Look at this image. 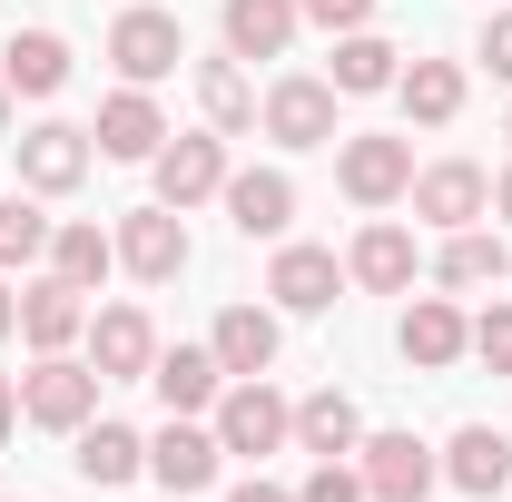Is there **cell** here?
I'll list each match as a JSON object with an SVG mask.
<instances>
[{
	"label": "cell",
	"mask_w": 512,
	"mask_h": 502,
	"mask_svg": "<svg viewBox=\"0 0 512 502\" xmlns=\"http://www.w3.org/2000/svg\"><path fill=\"white\" fill-rule=\"evenodd\" d=\"M276 443H296V404H286L266 375H237L227 394H217V453H247V463H266Z\"/></svg>",
	"instance_id": "obj_1"
},
{
	"label": "cell",
	"mask_w": 512,
	"mask_h": 502,
	"mask_svg": "<svg viewBox=\"0 0 512 502\" xmlns=\"http://www.w3.org/2000/svg\"><path fill=\"white\" fill-rule=\"evenodd\" d=\"M99 414V365H79V355H40L30 375H20V424H40V434H79Z\"/></svg>",
	"instance_id": "obj_2"
},
{
	"label": "cell",
	"mask_w": 512,
	"mask_h": 502,
	"mask_svg": "<svg viewBox=\"0 0 512 502\" xmlns=\"http://www.w3.org/2000/svg\"><path fill=\"white\" fill-rule=\"evenodd\" d=\"M109 60H119L128 89H158L168 69L188 60V30H178V10H119V20H109Z\"/></svg>",
	"instance_id": "obj_3"
},
{
	"label": "cell",
	"mask_w": 512,
	"mask_h": 502,
	"mask_svg": "<svg viewBox=\"0 0 512 502\" xmlns=\"http://www.w3.org/2000/svg\"><path fill=\"white\" fill-rule=\"evenodd\" d=\"M335 188L355 197V207H394V197L414 188V138H384V128L345 138L335 148Z\"/></svg>",
	"instance_id": "obj_4"
},
{
	"label": "cell",
	"mask_w": 512,
	"mask_h": 502,
	"mask_svg": "<svg viewBox=\"0 0 512 502\" xmlns=\"http://www.w3.org/2000/svg\"><path fill=\"white\" fill-rule=\"evenodd\" d=\"M414 217H424V227H483V217H493V178H483V168H473V158H434V168H414Z\"/></svg>",
	"instance_id": "obj_5"
},
{
	"label": "cell",
	"mask_w": 512,
	"mask_h": 502,
	"mask_svg": "<svg viewBox=\"0 0 512 502\" xmlns=\"http://www.w3.org/2000/svg\"><path fill=\"white\" fill-rule=\"evenodd\" d=\"M89 158H99V138L69 128V119L20 128V188H30V197H69L79 178H89Z\"/></svg>",
	"instance_id": "obj_6"
},
{
	"label": "cell",
	"mask_w": 512,
	"mask_h": 502,
	"mask_svg": "<svg viewBox=\"0 0 512 502\" xmlns=\"http://www.w3.org/2000/svg\"><path fill=\"white\" fill-rule=\"evenodd\" d=\"M355 473H365L375 502H424L434 483H444L434 443H414V434H365V443H355Z\"/></svg>",
	"instance_id": "obj_7"
},
{
	"label": "cell",
	"mask_w": 512,
	"mask_h": 502,
	"mask_svg": "<svg viewBox=\"0 0 512 502\" xmlns=\"http://www.w3.org/2000/svg\"><path fill=\"white\" fill-rule=\"evenodd\" d=\"M256 119H266L276 148H335V79H306V69H296V79H276Z\"/></svg>",
	"instance_id": "obj_8"
},
{
	"label": "cell",
	"mask_w": 512,
	"mask_h": 502,
	"mask_svg": "<svg viewBox=\"0 0 512 502\" xmlns=\"http://www.w3.org/2000/svg\"><path fill=\"white\" fill-rule=\"evenodd\" d=\"M148 168H158V207H178V217H188L197 197L227 188V138H217V128H188V138H168Z\"/></svg>",
	"instance_id": "obj_9"
},
{
	"label": "cell",
	"mask_w": 512,
	"mask_h": 502,
	"mask_svg": "<svg viewBox=\"0 0 512 502\" xmlns=\"http://www.w3.org/2000/svg\"><path fill=\"white\" fill-rule=\"evenodd\" d=\"M217 424H197V414H168V434H148V483H168V493L188 502V493H207L217 483Z\"/></svg>",
	"instance_id": "obj_10"
},
{
	"label": "cell",
	"mask_w": 512,
	"mask_h": 502,
	"mask_svg": "<svg viewBox=\"0 0 512 502\" xmlns=\"http://www.w3.org/2000/svg\"><path fill=\"white\" fill-rule=\"evenodd\" d=\"M89 365H99V384H148V365H158L148 306H99L89 315Z\"/></svg>",
	"instance_id": "obj_11"
},
{
	"label": "cell",
	"mask_w": 512,
	"mask_h": 502,
	"mask_svg": "<svg viewBox=\"0 0 512 502\" xmlns=\"http://www.w3.org/2000/svg\"><path fill=\"white\" fill-rule=\"evenodd\" d=\"M119 266L138 276V286L188 276V227H178V207H128L119 217Z\"/></svg>",
	"instance_id": "obj_12"
},
{
	"label": "cell",
	"mask_w": 512,
	"mask_h": 502,
	"mask_svg": "<svg viewBox=\"0 0 512 502\" xmlns=\"http://www.w3.org/2000/svg\"><path fill=\"white\" fill-rule=\"evenodd\" d=\"M394 345H404V365L444 375V365H463V345H473V315L453 306V296H414L404 325H394Z\"/></svg>",
	"instance_id": "obj_13"
},
{
	"label": "cell",
	"mask_w": 512,
	"mask_h": 502,
	"mask_svg": "<svg viewBox=\"0 0 512 502\" xmlns=\"http://www.w3.org/2000/svg\"><path fill=\"white\" fill-rule=\"evenodd\" d=\"M227 227H237V237H286V227H296V178H286V168H227Z\"/></svg>",
	"instance_id": "obj_14"
},
{
	"label": "cell",
	"mask_w": 512,
	"mask_h": 502,
	"mask_svg": "<svg viewBox=\"0 0 512 502\" xmlns=\"http://www.w3.org/2000/svg\"><path fill=\"white\" fill-rule=\"evenodd\" d=\"M69 443H79L69 463H79V483H89V493H119V483L148 473V434H128V424H109V414H89Z\"/></svg>",
	"instance_id": "obj_15"
},
{
	"label": "cell",
	"mask_w": 512,
	"mask_h": 502,
	"mask_svg": "<svg viewBox=\"0 0 512 502\" xmlns=\"http://www.w3.org/2000/svg\"><path fill=\"white\" fill-rule=\"evenodd\" d=\"M148 384H158V404H168V414H217V394H227V365H217L207 345H158Z\"/></svg>",
	"instance_id": "obj_16"
},
{
	"label": "cell",
	"mask_w": 512,
	"mask_h": 502,
	"mask_svg": "<svg viewBox=\"0 0 512 502\" xmlns=\"http://www.w3.org/2000/svg\"><path fill=\"white\" fill-rule=\"evenodd\" d=\"M335 286H345L335 247H276V266H266V296H276L286 315H325V306H335Z\"/></svg>",
	"instance_id": "obj_17"
},
{
	"label": "cell",
	"mask_w": 512,
	"mask_h": 502,
	"mask_svg": "<svg viewBox=\"0 0 512 502\" xmlns=\"http://www.w3.org/2000/svg\"><path fill=\"white\" fill-rule=\"evenodd\" d=\"M89 138H99V158H158V148H168V119H158L148 89H109Z\"/></svg>",
	"instance_id": "obj_18"
},
{
	"label": "cell",
	"mask_w": 512,
	"mask_h": 502,
	"mask_svg": "<svg viewBox=\"0 0 512 502\" xmlns=\"http://www.w3.org/2000/svg\"><path fill=\"white\" fill-rule=\"evenodd\" d=\"M20 335H30V355H69V345L89 335V306H79V286H69V276H40V286L20 296Z\"/></svg>",
	"instance_id": "obj_19"
},
{
	"label": "cell",
	"mask_w": 512,
	"mask_h": 502,
	"mask_svg": "<svg viewBox=\"0 0 512 502\" xmlns=\"http://www.w3.org/2000/svg\"><path fill=\"white\" fill-rule=\"evenodd\" d=\"M296 20H306L296 0H227V10H217V30H227L237 60H286V50H296Z\"/></svg>",
	"instance_id": "obj_20"
},
{
	"label": "cell",
	"mask_w": 512,
	"mask_h": 502,
	"mask_svg": "<svg viewBox=\"0 0 512 502\" xmlns=\"http://www.w3.org/2000/svg\"><path fill=\"white\" fill-rule=\"evenodd\" d=\"M444 483L473 502H493L512 483V434H493V424H463V434L444 443Z\"/></svg>",
	"instance_id": "obj_21"
},
{
	"label": "cell",
	"mask_w": 512,
	"mask_h": 502,
	"mask_svg": "<svg viewBox=\"0 0 512 502\" xmlns=\"http://www.w3.org/2000/svg\"><path fill=\"white\" fill-rule=\"evenodd\" d=\"M0 79H10V99H60V89H69V40H60V30H10Z\"/></svg>",
	"instance_id": "obj_22"
},
{
	"label": "cell",
	"mask_w": 512,
	"mask_h": 502,
	"mask_svg": "<svg viewBox=\"0 0 512 502\" xmlns=\"http://www.w3.org/2000/svg\"><path fill=\"white\" fill-rule=\"evenodd\" d=\"M345 276H355L365 296H404V286H414V237H404L394 217H375V227L345 247Z\"/></svg>",
	"instance_id": "obj_23"
},
{
	"label": "cell",
	"mask_w": 512,
	"mask_h": 502,
	"mask_svg": "<svg viewBox=\"0 0 512 502\" xmlns=\"http://www.w3.org/2000/svg\"><path fill=\"white\" fill-rule=\"evenodd\" d=\"M325 79H335V99H375V89L404 79V50L375 40V30H345V40H335V60H325Z\"/></svg>",
	"instance_id": "obj_24"
},
{
	"label": "cell",
	"mask_w": 512,
	"mask_h": 502,
	"mask_svg": "<svg viewBox=\"0 0 512 502\" xmlns=\"http://www.w3.org/2000/svg\"><path fill=\"white\" fill-rule=\"evenodd\" d=\"M207 355L227 365V384H237V375H266V365H276V315H266V306H227V315H217V335H207Z\"/></svg>",
	"instance_id": "obj_25"
},
{
	"label": "cell",
	"mask_w": 512,
	"mask_h": 502,
	"mask_svg": "<svg viewBox=\"0 0 512 502\" xmlns=\"http://www.w3.org/2000/svg\"><path fill=\"white\" fill-rule=\"evenodd\" d=\"M434 276H444L453 296H483V286H503V276H512V256H503L493 227H453L444 256H434Z\"/></svg>",
	"instance_id": "obj_26"
},
{
	"label": "cell",
	"mask_w": 512,
	"mask_h": 502,
	"mask_svg": "<svg viewBox=\"0 0 512 502\" xmlns=\"http://www.w3.org/2000/svg\"><path fill=\"white\" fill-rule=\"evenodd\" d=\"M296 443H306L316 463H345V453L365 443V414H355V394H335V384H325V394H306V404H296Z\"/></svg>",
	"instance_id": "obj_27"
},
{
	"label": "cell",
	"mask_w": 512,
	"mask_h": 502,
	"mask_svg": "<svg viewBox=\"0 0 512 502\" xmlns=\"http://www.w3.org/2000/svg\"><path fill=\"white\" fill-rule=\"evenodd\" d=\"M394 99H404L414 128H453L463 119V60H414L404 79H394Z\"/></svg>",
	"instance_id": "obj_28"
},
{
	"label": "cell",
	"mask_w": 512,
	"mask_h": 502,
	"mask_svg": "<svg viewBox=\"0 0 512 502\" xmlns=\"http://www.w3.org/2000/svg\"><path fill=\"white\" fill-rule=\"evenodd\" d=\"M197 109H207L217 138H247L256 128V89H247V69H237V50L227 60H197Z\"/></svg>",
	"instance_id": "obj_29"
},
{
	"label": "cell",
	"mask_w": 512,
	"mask_h": 502,
	"mask_svg": "<svg viewBox=\"0 0 512 502\" xmlns=\"http://www.w3.org/2000/svg\"><path fill=\"white\" fill-rule=\"evenodd\" d=\"M109 266H119V237H109V227H89V217H69V227H50V276H69L79 296H89V286H99Z\"/></svg>",
	"instance_id": "obj_30"
},
{
	"label": "cell",
	"mask_w": 512,
	"mask_h": 502,
	"mask_svg": "<svg viewBox=\"0 0 512 502\" xmlns=\"http://www.w3.org/2000/svg\"><path fill=\"white\" fill-rule=\"evenodd\" d=\"M30 256H50V217H40V197H0V276L10 266H30Z\"/></svg>",
	"instance_id": "obj_31"
},
{
	"label": "cell",
	"mask_w": 512,
	"mask_h": 502,
	"mask_svg": "<svg viewBox=\"0 0 512 502\" xmlns=\"http://www.w3.org/2000/svg\"><path fill=\"white\" fill-rule=\"evenodd\" d=\"M473 365H493V375H512V306H483L473 315V345H463Z\"/></svg>",
	"instance_id": "obj_32"
},
{
	"label": "cell",
	"mask_w": 512,
	"mask_h": 502,
	"mask_svg": "<svg viewBox=\"0 0 512 502\" xmlns=\"http://www.w3.org/2000/svg\"><path fill=\"white\" fill-rule=\"evenodd\" d=\"M296 502H375V493H365V473H355V463H316V473L296 483Z\"/></svg>",
	"instance_id": "obj_33"
},
{
	"label": "cell",
	"mask_w": 512,
	"mask_h": 502,
	"mask_svg": "<svg viewBox=\"0 0 512 502\" xmlns=\"http://www.w3.org/2000/svg\"><path fill=\"white\" fill-rule=\"evenodd\" d=\"M296 10H306L316 30H335V40H345V30H375V0H296Z\"/></svg>",
	"instance_id": "obj_34"
},
{
	"label": "cell",
	"mask_w": 512,
	"mask_h": 502,
	"mask_svg": "<svg viewBox=\"0 0 512 502\" xmlns=\"http://www.w3.org/2000/svg\"><path fill=\"white\" fill-rule=\"evenodd\" d=\"M473 60H483V69L512 89V10H493V20H483V50H473Z\"/></svg>",
	"instance_id": "obj_35"
},
{
	"label": "cell",
	"mask_w": 512,
	"mask_h": 502,
	"mask_svg": "<svg viewBox=\"0 0 512 502\" xmlns=\"http://www.w3.org/2000/svg\"><path fill=\"white\" fill-rule=\"evenodd\" d=\"M10 424H20V384L0 375V443H10Z\"/></svg>",
	"instance_id": "obj_36"
},
{
	"label": "cell",
	"mask_w": 512,
	"mask_h": 502,
	"mask_svg": "<svg viewBox=\"0 0 512 502\" xmlns=\"http://www.w3.org/2000/svg\"><path fill=\"white\" fill-rule=\"evenodd\" d=\"M227 502H296V493H276V483H237Z\"/></svg>",
	"instance_id": "obj_37"
},
{
	"label": "cell",
	"mask_w": 512,
	"mask_h": 502,
	"mask_svg": "<svg viewBox=\"0 0 512 502\" xmlns=\"http://www.w3.org/2000/svg\"><path fill=\"white\" fill-rule=\"evenodd\" d=\"M0 335H20V296L10 286H0Z\"/></svg>",
	"instance_id": "obj_38"
},
{
	"label": "cell",
	"mask_w": 512,
	"mask_h": 502,
	"mask_svg": "<svg viewBox=\"0 0 512 502\" xmlns=\"http://www.w3.org/2000/svg\"><path fill=\"white\" fill-rule=\"evenodd\" d=\"M493 217H512V168H503V178H493Z\"/></svg>",
	"instance_id": "obj_39"
},
{
	"label": "cell",
	"mask_w": 512,
	"mask_h": 502,
	"mask_svg": "<svg viewBox=\"0 0 512 502\" xmlns=\"http://www.w3.org/2000/svg\"><path fill=\"white\" fill-rule=\"evenodd\" d=\"M0 128H10V79H0Z\"/></svg>",
	"instance_id": "obj_40"
},
{
	"label": "cell",
	"mask_w": 512,
	"mask_h": 502,
	"mask_svg": "<svg viewBox=\"0 0 512 502\" xmlns=\"http://www.w3.org/2000/svg\"><path fill=\"white\" fill-rule=\"evenodd\" d=\"M503 138H512V119H503Z\"/></svg>",
	"instance_id": "obj_41"
}]
</instances>
